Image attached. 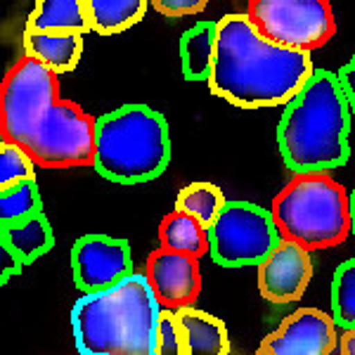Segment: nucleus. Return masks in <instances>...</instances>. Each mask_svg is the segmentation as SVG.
Listing matches in <instances>:
<instances>
[{
    "mask_svg": "<svg viewBox=\"0 0 355 355\" xmlns=\"http://www.w3.org/2000/svg\"><path fill=\"white\" fill-rule=\"evenodd\" d=\"M331 318L343 331L355 327V259L341 263L331 282Z\"/></svg>",
    "mask_w": 355,
    "mask_h": 355,
    "instance_id": "obj_23",
    "label": "nucleus"
},
{
    "mask_svg": "<svg viewBox=\"0 0 355 355\" xmlns=\"http://www.w3.org/2000/svg\"><path fill=\"white\" fill-rule=\"evenodd\" d=\"M130 272H133V256L125 239L110 234H83L71 246L73 284L83 294L114 287Z\"/></svg>",
    "mask_w": 355,
    "mask_h": 355,
    "instance_id": "obj_10",
    "label": "nucleus"
},
{
    "mask_svg": "<svg viewBox=\"0 0 355 355\" xmlns=\"http://www.w3.org/2000/svg\"><path fill=\"white\" fill-rule=\"evenodd\" d=\"M175 315L185 331L187 355H227L232 351L230 334L220 318L197 311L194 306L178 308Z\"/></svg>",
    "mask_w": 355,
    "mask_h": 355,
    "instance_id": "obj_15",
    "label": "nucleus"
},
{
    "mask_svg": "<svg viewBox=\"0 0 355 355\" xmlns=\"http://www.w3.org/2000/svg\"><path fill=\"white\" fill-rule=\"evenodd\" d=\"M351 107L339 76L315 69L308 83L284 105L277 125L282 162L294 173L334 171L351 159Z\"/></svg>",
    "mask_w": 355,
    "mask_h": 355,
    "instance_id": "obj_2",
    "label": "nucleus"
},
{
    "mask_svg": "<svg viewBox=\"0 0 355 355\" xmlns=\"http://www.w3.org/2000/svg\"><path fill=\"white\" fill-rule=\"evenodd\" d=\"M150 3L159 15L168 17V19H180V17L202 12L211 0H150Z\"/></svg>",
    "mask_w": 355,
    "mask_h": 355,
    "instance_id": "obj_26",
    "label": "nucleus"
},
{
    "mask_svg": "<svg viewBox=\"0 0 355 355\" xmlns=\"http://www.w3.org/2000/svg\"><path fill=\"white\" fill-rule=\"evenodd\" d=\"M313 279V259L306 246L279 239L259 263V291L268 303L287 306L303 299Z\"/></svg>",
    "mask_w": 355,
    "mask_h": 355,
    "instance_id": "obj_12",
    "label": "nucleus"
},
{
    "mask_svg": "<svg viewBox=\"0 0 355 355\" xmlns=\"http://www.w3.org/2000/svg\"><path fill=\"white\" fill-rule=\"evenodd\" d=\"M313 57L306 50L284 48L239 12L216 21V57L206 78L211 95L237 110H272L287 105L313 76Z\"/></svg>",
    "mask_w": 355,
    "mask_h": 355,
    "instance_id": "obj_1",
    "label": "nucleus"
},
{
    "mask_svg": "<svg viewBox=\"0 0 355 355\" xmlns=\"http://www.w3.org/2000/svg\"><path fill=\"white\" fill-rule=\"evenodd\" d=\"M211 259L223 268L259 266L279 242L268 209L251 202H227L209 227Z\"/></svg>",
    "mask_w": 355,
    "mask_h": 355,
    "instance_id": "obj_9",
    "label": "nucleus"
},
{
    "mask_svg": "<svg viewBox=\"0 0 355 355\" xmlns=\"http://www.w3.org/2000/svg\"><path fill=\"white\" fill-rule=\"evenodd\" d=\"M60 100V78L36 57L24 55L3 78L0 88V135L26 147L38 121Z\"/></svg>",
    "mask_w": 355,
    "mask_h": 355,
    "instance_id": "obj_6",
    "label": "nucleus"
},
{
    "mask_svg": "<svg viewBox=\"0 0 355 355\" xmlns=\"http://www.w3.org/2000/svg\"><path fill=\"white\" fill-rule=\"evenodd\" d=\"M246 17L268 41L306 53L324 48L336 33L329 0H249Z\"/></svg>",
    "mask_w": 355,
    "mask_h": 355,
    "instance_id": "obj_8",
    "label": "nucleus"
},
{
    "mask_svg": "<svg viewBox=\"0 0 355 355\" xmlns=\"http://www.w3.org/2000/svg\"><path fill=\"white\" fill-rule=\"evenodd\" d=\"M147 279L157 296L159 306L178 311V308L194 306L202 291V270L199 259L173 249H154L147 259Z\"/></svg>",
    "mask_w": 355,
    "mask_h": 355,
    "instance_id": "obj_13",
    "label": "nucleus"
},
{
    "mask_svg": "<svg viewBox=\"0 0 355 355\" xmlns=\"http://www.w3.org/2000/svg\"><path fill=\"white\" fill-rule=\"evenodd\" d=\"M339 348L336 322L329 313L320 308H299L287 315L279 327L270 331L261 346L259 355H329Z\"/></svg>",
    "mask_w": 355,
    "mask_h": 355,
    "instance_id": "obj_11",
    "label": "nucleus"
},
{
    "mask_svg": "<svg viewBox=\"0 0 355 355\" xmlns=\"http://www.w3.org/2000/svg\"><path fill=\"white\" fill-rule=\"evenodd\" d=\"M154 355H187V341L178 315L171 308H162L157 320V346Z\"/></svg>",
    "mask_w": 355,
    "mask_h": 355,
    "instance_id": "obj_25",
    "label": "nucleus"
},
{
    "mask_svg": "<svg viewBox=\"0 0 355 355\" xmlns=\"http://www.w3.org/2000/svg\"><path fill=\"white\" fill-rule=\"evenodd\" d=\"M336 76H339V83L343 88V95H346V100H348V107H351V114L355 116V55L339 69Z\"/></svg>",
    "mask_w": 355,
    "mask_h": 355,
    "instance_id": "obj_27",
    "label": "nucleus"
},
{
    "mask_svg": "<svg viewBox=\"0 0 355 355\" xmlns=\"http://www.w3.org/2000/svg\"><path fill=\"white\" fill-rule=\"evenodd\" d=\"M171 164L168 123L147 105H123L97 119L95 164L102 178L119 185L157 180Z\"/></svg>",
    "mask_w": 355,
    "mask_h": 355,
    "instance_id": "obj_4",
    "label": "nucleus"
},
{
    "mask_svg": "<svg viewBox=\"0 0 355 355\" xmlns=\"http://www.w3.org/2000/svg\"><path fill=\"white\" fill-rule=\"evenodd\" d=\"M339 353L355 355V327L346 329L343 331V336H339Z\"/></svg>",
    "mask_w": 355,
    "mask_h": 355,
    "instance_id": "obj_29",
    "label": "nucleus"
},
{
    "mask_svg": "<svg viewBox=\"0 0 355 355\" xmlns=\"http://www.w3.org/2000/svg\"><path fill=\"white\" fill-rule=\"evenodd\" d=\"M162 313L147 275L130 272L114 287L73 303L71 331L83 355H154Z\"/></svg>",
    "mask_w": 355,
    "mask_h": 355,
    "instance_id": "obj_3",
    "label": "nucleus"
},
{
    "mask_svg": "<svg viewBox=\"0 0 355 355\" xmlns=\"http://www.w3.org/2000/svg\"><path fill=\"white\" fill-rule=\"evenodd\" d=\"M28 31H90L85 0H36L26 19Z\"/></svg>",
    "mask_w": 355,
    "mask_h": 355,
    "instance_id": "obj_19",
    "label": "nucleus"
},
{
    "mask_svg": "<svg viewBox=\"0 0 355 355\" xmlns=\"http://www.w3.org/2000/svg\"><path fill=\"white\" fill-rule=\"evenodd\" d=\"M83 36L81 31H28L24 28L21 45L24 55L36 57L45 67H50L57 76L71 73L83 57Z\"/></svg>",
    "mask_w": 355,
    "mask_h": 355,
    "instance_id": "obj_14",
    "label": "nucleus"
},
{
    "mask_svg": "<svg viewBox=\"0 0 355 355\" xmlns=\"http://www.w3.org/2000/svg\"><path fill=\"white\" fill-rule=\"evenodd\" d=\"M150 0H85L90 31L100 36H116L145 19Z\"/></svg>",
    "mask_w": 355,
    "mask_h": 355,
    "instance_id": "obj_18",
    "label": "nucleus"
},
{
    "mask_svg": "<svg viewBox=\"0 0 355 355\" xmlns=\"http://www.w3.org/2000/svg\"><path fill=\"white\" fill-rule=\"evenodd\" d=\"M0 244L12 249L21 261L33 263L36 259L48 254L55 244V234L45 214H33L26 220L15 225H0Z\"/></svg>",
    "mask_w": 355,
    "mask_h": 355,
    "instance_id": "obj_16",
    "label": "nucleus"
},
{
    "mask_svg": "<svg viewBox=\"0 0 355 355\" xmlns=\"http://www.w3.org/2000/svg\"><path fill=\"white\" fill-rule=\"evenodd\" d=\"M0 254H3V272H0V284H8V279L12 277V275H19L21 270H24L26 263L21 261L12 249H8L5 244H3V249H0Z\"/></svg>",
    "mask_w": 355,
    "mask_h": 355,
    "instance_id": "obj_28",
    "label": "nucleus"
},
{
    "mask_svg": "<svg viewBox=\"0 0 355 355\" xmlns=\"http://www.w3.org/2000/svg\"><path fill=\"white\" fill-rule=\"evenodd\" d=\"M159 244H162L164 249L182 251V254L202 259L211 249L209 227H204V223L199 218H194L192 214L173 209L171 214L164 216L162 223H159Z\"/></svg>",
    "mask_w": 355,
    "mask_h": 355,
    "instance_id": "obj_17",
    "label": "nucleus"
},
{
    "mask_svg": "<svg viewBox=\"0 0 355 355\" xmlns=\"http://www.w3.org/2000/svg\"><path fill=\"white\" fill-rule=\"evenodd\" d=\"M97 119L71 100H57L38 121L26 152L41 168H83L95 164Z\"/></svg>",
    "mask_w": 355,
    "mask_h": 355,
    "instance_id": "obj_7",
    "label": "nucleus"
},
{
    "mask_svg": "<svg viewBox=\"0 0 355 355\" xmlns=\"http://www.w3.org/2000/svg\"><path fill=\"white\" fill-rule=\"evenodd\" d=\"M216 57V21H199L180 38L182 76L187 81H206Z\"/></svg>",
    "mask_w": 355,
    "mask_h": 355,
    "instance_id": "obj_20",
    "label": "nucleus"
},
{
    "mask_svg": "<svg viewBox=\"0 0 355 355\" xmlns=\"http://www.w3.org/2000/svg\"><path fill=\"white\" fill-rule=\"evenodd\" d=\"M21 180H36V162L26 147L17 142H0V187H10Z\"/></svg>",
    "mask_w": 355,
    "mask_h": 355,
    "instance_id": "obj_24",
    "label": "nucleus"
},
{
    "mask_svg": "<svg viewBox=\"0 0 355 355\" xmlns=\"http://www.w3.org/2000/svg\"><path fill=\"white\" fill-rule=\"evenodd\" d=\"M41 211L43 202L36 180H21L10 187H0V225H15Z\"/></svg>",
    "mask_w": 355,
    "mask_h": 355,
    "instance_id": "obj_22",
    "label": "nucleus"
},
{
    "mask_svg": "<svg viewBox=\"0 0 355 355\" xmlns=\"http://www.w3.org/2000/svg\"><path fill=\"white\" fill-rule=\"evenodd\" d=\"M351 234L355 237V190L351 192Z\"/></svg>",
    "mask_w": 355,
    "mask_h": 355,
    "instance_id": "obj_30",
    "label": "nucleus"
},
{
    "mask_svg": "<svg viewBox=\"0 0 355 355\" xmlns=\"http://www.w3.org/2000/svg\"><path fill=\"white\" fill-rule=\"evenodd\" d=\"M227 204L225 194L218 185L206 180H197L185 185L175 197V209L192 214L194 218H199L204 223V227H211L214 220L218 218V214L223 211V206Z\"/></svg>",
    "mask_w": 355,
    "mask_h": 355,
    "instance_id": "obj_21",
    "label": "nucleus"
},
{
    "mask_svg": "<svg viewBox=\"0 0 355 355\" xmlns=\"http://www.w3.org/2000/svg\"><path fill=\"white\" fill-rule=\"evenodd\" d=\"M270 216L279 239L308 251L339 246L351 237V194L327 171L291 175L272 197Z\"/></svg>",
    "mask_w": 355,
    "mask_h": 355,
    "instance_id": "obj_5",
    "label": "nucleus"
}]
</instances>
